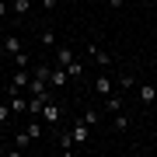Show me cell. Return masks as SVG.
Returning a JSON list of instances; mask_svg holds the SVG:
<instances>
[{
	"mask_svg": "<svg viewBox=\"0 0 157 157\" xmlns=\"http://www.w3.org/2000/svg\"><path fill=\"white\" fill-rule=\"evenodd\" d=\"M112 126L119 129V133H126V129H129V115H126V112H115V115H112Z\"/></svg>",
	"mask_w": 157,
	"mask_h": 157,
	"instance_id": "cell-14",
	"label": "cell"
},
{
	"mask_svg": "<svg viewBox=\"0 0 157 157\" xmlns=\"http://www.w3.org/2000/svg\"><path fill=\"white\" fill-rule=\"evenodd\" d=\"M28 143H35V140H32V136H28V133L21 129V133L14 136V147H21V150H28Z\"/></svg>",
	"mask_w": 157,
	"mask_h": 157,
	"instance_id": "cell-16",
	"label": "cell"
},
{
	"mask_svg": "<svg viewBox=\"0 0 157 157\" xmlns=\"http://www.w3.org/2000/svg\"><path fill=\"white\" fill-rule=\"evenodd\" d=\"M45 80H49V87H52V91H59V87H67V84H70V73L63 70V67H49V77H45Z\"/></svg>",
	"mask_w": 157,
	"mask_h": 157,
	"instance_id": "cell-2",
	"label": "cell"
},
{
	"mask_svg": "<svg viewBox=\"0 0 157 157\" xmlns=\"http://www.w3.org/2000/svg\"><path fill=\"white\" fill-rule=\"evenodd\" d=\"M136 94H140L143 105H154V101H157V87H154V84H140V91H136Z\"/></svg>",
	"mask_w": 157,
	"mask_h": 157,
	"instance_id": "cell-8",
	"label": "cell"
},
{
	"mask_svg": "<svg viewBox=\"0 0 157 157\" xmlns=\"http://www.w3.org/2000/svg\"><path fill=\"white\" fill-rule=\"evenodd\" d=\"M70 63H73V49L70 45H59L56 49V67H70Z\"/></svg>",
	"mask_w": 157,
	"mask_h": 157,
	"instance_id": "cell-10",
	"label": "cell"
},
{
	"mask_svg": "<svg viewBox=\"0 0 157 157\" xmlns=\"http://www.w3.org/2000/svg\"><path fill=\"white\" fill-rule=\"evenodd\" d=\"M150 154H154V157H157V143H154V150H150Z\"/></svg>",
	"mask_w": 157,
	"mask_h": 157,
	"instance_id": "cell-25",
	"label": "cell"
},
{
	"mask_svg": "<svg viewBox=\"0 0 157 157\" xmlns=\"http://www.w3.org/2000/svg\"><path fill=\"white\" fill-rule=\"evenodd\" d=\"M4 154H7V147H0V157H4Z\"/></svg>",
	"mask_w": 157,
	"mask_h": 157,
	"instance_id": "cell-24",
	"label": "cell"
},
{
	"mask_svg": "<svg viewBox=\"0 0 157 157\" xmlns=\"http://www.w3.org/2000/svg\"><path fill=\"white\" fill-rule=\"evenodd\" d=\"M7 14H11V4H7V0H0V21H4Z\"/></svg>",
	"mask_w": 157,
	"mask_h": 157,
	"instance_id": "cell-21",
	"label": "cell"
},
{
	"mask_svg": "<svg viewBox=\"0 0 157 157\" xmlns=\"http://www.w3.org/2000/svg\"><path fill=\"white\" fill-rule=\"evenodd\" d=\"M11 59H14V70H17V67H28V63H32V59H28V52H25V49H21V52H14Z\"/></svg>",
	"mask_w": 157,
	"mask_h": 157,
	"instance_id": "cell-17",
	"label": "cell"
},
{
	"mask_svg": "<svg viewBox=\"0 0 157 157\" xmlns=\"http://www.w3.org/2000/svg\"><path fill=\"white\" fill-rule=\"evenodd\" d=\"M80 119H84V122H87L91 129H94V126L101 122V112H98V108H84V115H80Z\"/></svg>",
	"mask_w": 157,
	"mask_h": 157,
	"instance_id": "cell-13",
	"label": "cell"
},
{
	"mask_svg": "<svg viewBox=\"0 0 157 157\" xmlns=\"http://www.w3.org/2000/svg\"><path fill=\"white\" fill-rule=\"evenodd\" d=\"M112 7H122V0H112Z\"/></svg>",
	"mask_w": 157,
	"mask_h": 157,
	"instance_id": "cell-23",
	"label": "cell"
},
{
	"mask_svg": "<svg viewBox=\"0 0 157 157\" xmlns=\"http://www.w3.org/2000/svg\"><path fill=\"white\" fill-rule=\"evenodd\" d=\"M94 91H98V94H112V80H108L105 73H101V77H94Z\"/></svg>",
	"mask_w": 157,
	"mask_h": 157,
	"instance_id": "cell-12",
	"label": "cell"
},
{
	"mask_svg": "<svg viewBox=\"0 0 157 157\" xmlns=\"http://www.w3.org/2000/svg\"><path fill=\"white\" fill-rule=\"evenodd\" d=\"M87 56H91V59H94V63H98V67H108V63H112V56H108V52H105V49H101V45H94V42H91V45H87Z\"/></svg>",
	"mask_w": 157,
	"mask_h": 157,
	"instance_id": "cell-4",
	"label": "cell"
},
{
	"mask_svg": "<svg viewBox=\"0 0 157 157\" xmlns=\"http://www.w3.org/2000/svg\"><path fill=\"white\" fill-rule=\"evenodd\" d=\"M105 112H108V115L122 112V94H115V91H112V94H105Z\"/></svg>",
	"mask_w": 157,
	"mask_h": 157,
	"instance_id": "cell-7",
	"label": "cell"
},
{
	"mask_svg": "<svg viewBox=\"0 0 157 157\" xmlns=\"http://www.w3.org/2000/svg\"><path fill=\"white\" fill-rule=\"evenodd\" d=\"M28 80H32V73H28V67H17V70H14V77H11V87H17V91H25V87H28Z\"/></svg>",
	"mask_w": 157,
	"mask_h": 157,
	"instance_id": "cell-5",
	"label": "cell"
},
{
	"mask_svg": "<svg viewBox=\"0 0 157 157\" xmlns=\"http://www.w3.org/2000/svg\"><path fill=\"white\" fill-rule=\"evenodd\" d=\"M0 49H4L7 56H14V52H21V35H17V32H11V35L4 39V45H0Z\"/></svg>",
	"mask_w": 157,
	"mask_h": 157,
	"instance_id": "cell-6",
	"label": "cell"
},
{
	"mask_svg": "<svg viewBox=\"0 0 157 157\" xmlns=\"http://www.w3.org/2000/svg\"><path fill=\"white\" fill-rule=\"evenodd\" d=\"M136 80H133V73H122V77H119V87H133Z\"/></svg>",
	"mask_w": 157,
	"mask_h": 157,
	"instance_id": "cell-20",
	"label": "cell"
},
{
	"mask_svg": "<svg viewBox=\"0 0 157 157\" xmlns=\"http://www.w3.org/2000/svg\"><path fill=\"white\" fill-rule=\"evenodd\" d=\"M39 42L45 45V49H52V45H56V35H52V32H42V35H39Z\"/></svg>",
	"mask_w": 157,
	"mask_h": 157,
	"instance_id": "cell-18",
	"label": "cell"
},
{
	"mask_svg": "<svg viewBox=\"0 0 157 157\" xmlns=\"http://www.w3.org/2000/svg\"><path fill=\"white\" fill-rule=\"evenodd\" d=\"M25 133H28L32 140H39V136H42V119H35V115H28V126H25Z\"/></svg>",
	"mask_w": 157,
	"mask_h": 157,
	"instance_id": "cell-11",
	"label": "cell"
},
{
	"mask_svg": "<svg viewBox=\"0 0 157 157\" xmlns=\"http://www.w3.org/2000/svg\"><path fill=\"white\" fill-rule=\"evenodd\" d=\"M59 119H63V105H56V101H45V108H42V122H49V126H59Z\"/></svg>",
	"mask_w": 157,
	"mask_h": 157,
	"instance_id": "cell-1",
	"label": "cell"
},
{
	"mask_svg": "<svg viewBox=\"0 0 157 157\" xmlns=\"http://www.w3.org/2000/svg\"><path fill=\"white\" fill-rule=\"evenodd\" d=\"M7 119H11V105H7V101H0V126H4Z\"/></svg>",
	"mask_w": 157,
	"mask_h": 157,
	"instance_id": "cell-19",
	"label": "cell"
},
{
	"mask_svg": "<svg viewBox=\"0 0 157 157\" xmlns=\"http://www.w3.org/2000/svg\"><path fill=\"white\" fill-rule=\"evenodd\" d=\"M136 4H143V0H136Z\"/></svg>",
	"mask_w": 157,
	"mask_h": 157,
	"instance_id": "cell-26",
	"label": "cell"
},
{
	"mask_svg": "<svg viewBox=\"0 0 157 157\" xmlns=\"http://www.w3.org/2000/svg\"><path fill=\"white\" fill-rule=\"evenodd\" d=\"M63 70L70 73V80H73V77H84V63H77V59H73L70 67H63Z\"/></svg>",
	"mask_w": 157,
	"mask_h": 157,
	"instance_id": "cell-15",
	"label": "cell"
},
{
	"mask_svg": "<svg viewBox=\"0 0 157 157\" xmlns=\"http://www.w3.org/2000/svg\"><path fill=\"white\" fill-rule=\"evenodd\" d=\"M70 136H73V147H84L87 136H91V126L84 122V119H77V122H73V129H70Z\"/></svg>",
	"mask_w": 157,
	"mask_h": 157,
	"instance_id": "cell-3",
	"label": "cell"
},
{
	"mask_svg": "<svg viewBox=\"0 0 157 157\" xmlns=\"http://www.w3.org/2000/svg\"><path fill=\"white\" fill-rule=\"evenodd\" d=\"M35 4H42V7H56V0H35Z\"/></svg>",
	"mask_w": 157,
	"mask_h": 157,
	"instance_id": "cell-22",
	"label": "cell"
},
{
	"mask_svg": "<svg viewBox=\"0 0 157 157\" xmlns=\"http://www.w3.org/2000/svg\"><path fill=\"white\" fill-rule=\"evenodd\" d=\"M11 4V14H17V17H28V11H32V0H7Z\"/></svg>",
	"mask_w": 157,
	"mask_h": 157,
	"instance_id": "cell-9",
	"label": "cell"
}]
</instances>
